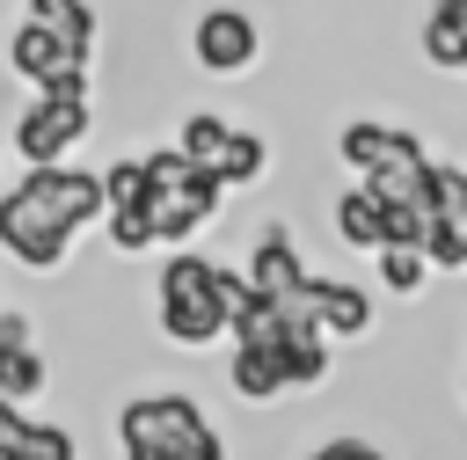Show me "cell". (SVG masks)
<instances>
[{
	"label": "cell",
	"mask_w": 467,
	"mask_h": 460,
	"mask_svg": "<svg viewBox=\"0 0 467 460\" xmlns=\"http://www.w3.org/2000/svg\"><path fill=\"white\" fill-rule=\"evenodd\" d=\"M102 219H109V190H102L95 168H66V161L58 168H22V183L0 197V248L22 270L51 277V270H66L73 241Z\"/></svg>",
	"instance_id": "cell-1"
},
{
	"label": "cell",
	"mask_w": 467,
	"mask_h": 460,
	"mask_svg": "<svg viewBox=\"0 0 467 460\" xmlns=\"http://www.w3.org/2000/svg\"><path fill=\"white\" fill-rule=\"evenodd\" d=\"M248 292H255V285H248V270L212 263V256H197V248H175V256L153 270V321H161V336H168V343L204 350L212 336H226V329H234V307H241Z\"/></svg>",
	"instance_id": "cell-2"
},
{
	"label": "cell",
	"mask_w": 467,
	"mask_h": 460,
	"mask_svg": "<svg viewBox=\"0 0 467 460\" xmlns=\"http://www.w3.org/2000/svg\"><path fill=\"white\" fill-rule=\"evenodd\" d=\"M139 161H146V212L168 248H182L190 234H204L219 219V197H226L219 168H197L182 146H146Z\"/></svg>",
	"instance_id": "cell-3"
},
{
	"label": "cell",
	"mask_w": 467,
	"mask_h": 460,
	"mask_svg": "<svg viewBox=\"0 0 467 460\" xmlns=\"http://www.w3.org/2000/svg\"><path fill=\"white\" fill-rule=\"evenodd\" d=\"M212 431H219V423H212L190 394H175V387L131 394V402L117 409V453H124V460H182V453H197Z\"/></svg>",
	"instance_id": "cell-4"
},
{
	"label": "cell",
	"mask_w": 467,
	"mask_h": 460,
	"mask_svg": "<svg viewBox=\"0 0 467 460\" xmlns=\"http://www.w3.org/2000/svg\"><path fill=\"white\" fill-rule=\"evenodd\" d=\"M95 124V102L88 95H29L22 117H15V153L22 168H58Z\"/></svg>",
	"instance_id": "cell-5"
},
{
	"label": "cell",
	"mask_w": 467,
	"mask_h": 460,
	"mask_svg": "<svg viewBox=\"0 0 467 460\" xmlns=\"http://www.w3.org/2000/svg\"><path fill=\"white\" fill-rule=\"evenodd\" d=\"M190 58L204 73H248L263 58V22L248 7H204L190 22Z\"/></svg>",
	"instance_id": "cell-6"
},
{
	"label": "cell",
	"mask_w": 467,
	"mask_h": 460,
	"mask_svg": "<svg viewBox=\"0 0 467 460\" xmlns=\"http://www.w3.org/2000/svg\"><path fill=\"white\" fill-rule=\"evenodd\" d=\"M248 285H255V299H270V307H306V299H314V270L299 263V241H292L285 226H263V234L248 241Z\"/></svg>",
	"instance_id": "cell-7"
},
{
	"label": "cell",
	"mask_w": 467,
	"mask_h": 460,
	"mask_svg": "<svg viewBox=\"0 0 467 460\" xmlns=\"http://www.w3.org/2000/svg\"><path fill=\"white\" fill-rule=\"evenodd\" d=\"M336 153H343V168L372 175V168H387V161L423 153V139H416V131H401V124H379V117H350V124L336 131Z\"/></svg>",
	"instance_id": "cell-8"
},
{
	"label": "cell",
	"mask_w": 467,
	"mask_h": 460,
	"mask_svg": "<svg viewBox=\"0 0 467 460\" xmlns=\"http://www.w3.org/2000/svg\"><path fill=\"white\" fill-rule=\"evenodd\" d=\"M226 380H234V394H241V402H277V394H292L285 336H277V343H234V358H226Z\"/></svg>",
	"instance_id": "cell-9"
},
{
	"label": "cell",
	"mask_w": 467,
	"mask_h": 460,
	"mask_svg": "<svg viewBox=\"0 0 467 460\" xmlns=\"http://www.w3.org/2000/svg\"><path fill=\"white\" fill-rule=\"evenodd\" d=\"M314 314H321V329H328V336H343V343L372 336V321H379L372 292H365V285H350V277H314Z\"/></svg>",
	"instance_id": "cell-10"
},
{
	"label": "cell",
	"mask_w": 467,
	"mask_h": 460,
	"mask_svg": "<svg viewBox=\"0 0 467 460\" xmlns=\"http://www.w3.org/2000/svg\"><path fill=\"white\" fill-rule=\"evenodd\" d=\"M29 22H44L66 51H80V58H95V0H29L22 7Z\"/></svg>",
	"instance_id": "cell-11"
},
{
	"label": "cell",
	"mask_w": 467,
	"mask_h": 460,
	"mask_svg": "<svg viewBox=\"0 0 467 460\" xmlns=\"http://www.w3.org/2000/svg\"><path fill=\"white\" fill-rule=\"evenodd\" d=\"M336 241H343V248H365V256H379V248H387V226H379V204H372V190H365V183L336 197Z\"/></svg>",
	"instance_id": "cell-12"
},
{
	"label": "cell",
	"mask_w": 467,
	"mask_h": 460,
	"mask_svg": "<svg viewBox=\"0 0 467 460\" xmlns=\"http://www.w3.org/2000/svg\"><path fill=\"white\" fill-rule=\"evenodd\" d=\"M423 58L438 66V73H467V22L460 15H445V7H423Z\"/></svg>",
	"instance_id": "cell-13"
},
{
	"label": "cell",
	"mask_w": 467,
	"mask_h": 460,
	"mask_svg": "<svg viewBox=\"0 0 467 460\" xmlns=\"http://www.w3.org/2000/svg\"><path fill=\"white\" fill-rule=\"evenodd\" d=\"M44 387H51L44 350H36V343H0V394H7V402H36Z\"/></svg>",
	"instance_id": "cell-14"
},
{
	"label": "cell",
	"mask_w": 467,
	"mask_h": 460,
	"mask_svg": "<svg viewBox=\"0 0 467 460\" xmlns=\"http://www.w3.org/2000/svg\"><path fill=\"white\" fill-rule=\"evenodd\" d=\"M263 175H270V139L234 124V139H226V153H219V183H226V190H248V183H263Z\"/></svg>",
	"instance_id": "cell-15"
},
{
	"label": "cell",
	"mask_w": 467,
	"mask_h": 460,
	"mask_svg": "<svg viewBox=\"0 0 467 460\" xmlns=\"http://www.w3.org/2000/svg\"><path fill=\"white\" fill-rule=\"evenodd\" d=\"M226 139H234V124H226V117H212V110H190V117H182V131H175V146H182L197 168H219Z\"/></svg>",
	"instance_id": "cell-16"
},
{
	"label": "cell",
	"mask_w": 467,
	"mask_h": 460,
	"mask_svg": "<svg viewBox=\"0 0 467 460\" xmlns=\"http://www.w3.org/2000/svg\"><path fill=\"white\" fill-rule=\"evenodd\" d=\"M379 285H387L394 299H416V292L431 285V256H423V248H379Z\"/></svg>",
	"instance_id": "cell-17"
},
{
	"label": "cell",
	"mask_w": 467,
	"mask_h": 460,
	"mask_svg": "<svg viewBox=\"0 0 467 460\" xmlns=\"http://www.w3.org/2000/svg\"><path fill=\"white\" fill-rule=\"evenodd\" d=\"M102 234H109V248H117V256H146V248L161 241V234H153V212H146V204H117V212L102 219Z\"/></svg>",
	"instance_id": "cell-18"
},
{
	"label": "cell",
	"mask_w": 467,
	"mask_h": 460,
	"mask_svg": "<svg viewBox=\"0 0 467 460\" xmlns=\"http://www.w3.org/2000/svg\"><path fill=\"white\" fill-rule=\"evenodd\" d=\"M7 460H80L66 423H22V438L7 445Z\"/></svg>",
	"instance_id": "cell-19"
},
{
	"label": "cell",
	"mask_w": 467,
	"mask_h": 460,
	"mask_svg": "<svg viewBox=\"0 0 467 460\" xmlns=\"http://www.w3.org/2000/svg\"><path fill=\"white\" fill-rule=\"evenodd\" d=\"M431 212H445V219H467V168H452V161H431Z\"/></svg>",
	"instance_id": "cell-20"
},
{
	"label": "cell",
	"mask_w": 467,
	"mask_h": 460,
	"mask_svg": "<svg viewBox=\"0 0 467 460\" xmlns=\"http://www.w3.org/2000/svg\"><path fill=\"white\" fill-rule=\"evenodd\" d=\"M306 460H387L379 445H365V438H321Z\"/></svg>",
	"instance_id": "cell-21"
},
{
	"label": "cell",
	"mask_w": 467,
	"mask_h": 460,
	"mask_svg": "<svg viewBox=\"0 0 467 460\" xmlns=\"http://www.w3.org/2000/svg\"><path fill=\"white\" fill-rule=\"evenodd\" d=\"M22 423H29V416H22V402H7V394H0V460H7V445L22 438Z\"/></svg>",
	"instance_id": "cell-22"
},
{
	"label": "cell",
	"mask_w": 467,
	"mask_h": 460,
	"mask_svg": "<svg viewBox=\"0 0 467 460\" xmlns=\"http://www.w3.org/2000/svg\"><path fill=\"white\" fill-rule=\"evenodd\" d=\"M0 343H36V329H29V314H15V307H0Z\"/></svg>",
	"instance_id": "cell-23"
},
{
	"label": "cell",
	"mask_w": 467,
	"mask_h": 460,
	"mask_svg": "<svg viewBox=\"0 0 467 460\" xmlns=\"http://www.w3.org/2000/svg\"><path fill=\"white\" fill-rule=\"evenodd\" d=\"M182 460H226V438H219V431H212V438H204V445H197V453H182Z\"/></svg>",
	"instance_id": "cell-24"
},
{
	"label": "cell",
	"mask_w": 467,
	"mask_h": 460,
	"mask_svg": "<svg viewBox=\"0 0 467 460\" xmlns=\"http://www.w3.org/2000/svg\"><path fill=\"white\" fill-rule=\"evenodd\" d=\"M431 7H445V15H460V22H467V0H431Z\"/></svg>",
	"instance_id": "cell-25"
},
{
	"label": "cell",
	"mask_w": 467,
	"mask_h": 460,
	"mask_svg": "<svg viewBox=\"0 0 467 460\" xmlns=\"http://www.w3.org/2000/svg\"><path fill=\"white\" fill-rule=\"evenodd\" d=\"M460 387H467V380H460Z\"/></svg>",
	"instance_id": "cell-26"
}]
</instances>
